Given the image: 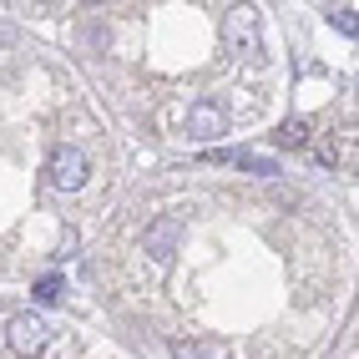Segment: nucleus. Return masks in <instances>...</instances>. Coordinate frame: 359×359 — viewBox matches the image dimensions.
I'll return each instance as SVG.
<instances>
[{
	"label": "nucleus",
	"instance_id": "obj_1",
	"mask_svg": "<svg viewBox=\"0 0 359 359\" xmlns=\"http://www.w3.org/2000/svg\"><path fill=\"white\" fill-rule=\"evenodd\" d=\"M6 339L15 349V359H41L46 349H51V324H46L41 314H15L6 324Z\"/></svg>",
	"mask_w": 359,
	"mask_h": 359
},
{
	"label": "nucleus",
	"instance_id": "obj_2",
	"mask_svg": "<svg viewBox=\"0 0 359 359\" xmlns=\"http://www.w3.org/2000/svg\"><path fill=\"white\" fill-rule=\"evenodd\" d=\"M46 177H51V187H61V193H76L91 177V157L81 147H56L51 162H46Z\"/></svg>",
	"mask_w": 359,
	"mask_h": 359
},
{
	"label": "nucleus",
	"instance_id": "obj_3",
	"mask_svg": "<svg viewBox=\"0 0 359 359\" xmlns=\"http://www.w3.org/2000/svg\"><path fill=\"white\" fill-rule=\"evenodd\" d=\"M187 137H193V142H218V137H228V111H223L218 102L187 107Z\"/></svg>",
	"mask_w": 359,
	"mask_h": 359
},
{
	"label": "nucleus",
	"instance_id": "obj_4",
	"mask_svg": "<svg viewBox=\"0 0 359 359\" xmlns=\"http://www.w3.org/2000/svg\"><path fill=\"white\" fill-rule=\"evenodd\" d=\"M208 162L238 167V172H248V177H273V172H278V162H273V157L248 152V147H223V152H208Z\"/></svg>",
	"mask_w": 359,
	"mask_h": 359
},
{
	"label": "nucleus",
	"instance_id": "obj_5",
	"mask_svg": "<svg viewBox=\"0 0 359 359\" xmlns=\"http://www.w3.org/2000/svg\"><path fill=\"white\" fill-rule=\"evenodd\" d=\"M177 238H182L177 218H157V223L147 228V253H152V263H157V269H167V263H172V253H177Z\"/></svg>",
	"mask_w": 359,
	"mask_h": 359
},
{
	"label": "nucleus",
	"instance_id": "obj_6",
	"mask_svg": "<svg viewBox=\"0 0 359 359\" xmlns=\"http://www.w3.org/2000/svg\"><path fill=\"white\" fill-rule=\"evenodd\" d=\"M228 46H238V51H258V11L253 6H233L228 11Z\"/></svg>",
	"mask_w": 359,
	"mask_h": 359
},
{
	"label": "nucleus",
	"instance_id": "obj_7",
	"mask_svg": "<svg viewBox=\"0 0 359 359\" xmlns=\"http://www.w3.org/2000/svg\"><path fill=\"white\" fill-rule=\"evenodd\" d=\"M309 137H314V132H309L304 116H289V122L278 127V147H309Z\"/></svg>",
	"mask_w": 359,
	"mask_h": 359
},
{
	"label": "nucleus",
	"instance_id": "obj_8",
	"mask_svg": "<svg viewBox=\"0 0 359 359\" xmlns=\"http://www.w3.org/2000/svg\"><path fill=\"white\" fill-rule=\"evenodd\" d=\"M329 26L344 31V36L354 41V36H359V6H329Z\"/></svg>",
	"mask_w": 359,
	"mask_h": 359
},
{
	"label": "nucleus",
	"instance_id": "obj_9",
	"mask_svg": "<svg viewBox=\"0 0 359 359\" xmlns=\"http://www.w3.org/2000/svg\"><path fill=\"white\" fill-rule=\"evenodd\" d=\"M61 289H66L61 273H46V278L36 283V299H41V304H56V299H61Z\"/></svg>",
	"mask_w": 359,
	"mask_h": 359
},
{
	"label": "nucleus",
	"instance_id": "obj_10",
	"mask_svg": "<svg viewBox=\"0 0 359 359\" xmlns=\"http://www.w3.org/2000/svg\"><path fill=\"white\" fill-rule=\"evenodd\" d=\"M172 354L177 359H218V349H198L193 339H172Z\"/></svg>",
	"mask_w": 359,
	"mask_h": 359
},
{
	"label": "nucleus",
	"instance_id": "obj_11",
	"mask_svg": "<svg viewBox=\"0 0 359 359\" xmlns=\"http://www.w3.org/2000/svg\"><path fill=\"white\" fill-rule=\"evenodd\" d=\"M11 41H15V31H11V26H0V46H11Z\"/></svg>",
	"mask_w": 359,
	"mask_h": 359
}]
</instances>
